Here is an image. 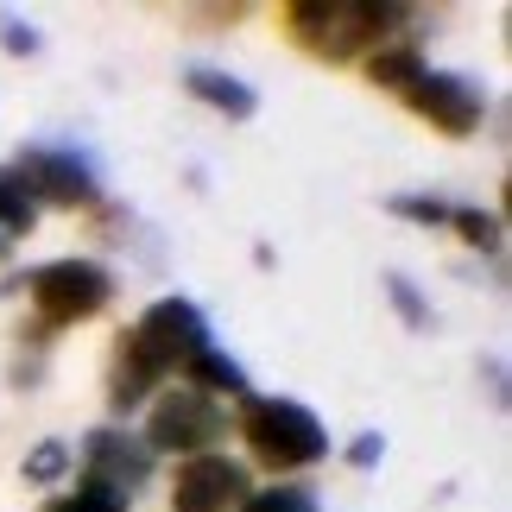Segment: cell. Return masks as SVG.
<instances>
[{
    "mask_svg": "<svg viewBox=\"0 0 512 512\" xmlns=\"http://www.w3.org/2000/svg\"><path fill=\"white\" fill-rule=\"evenodd\" d=\"M64 468H70V449L51 437V443H38L26 456V481H64Z\"/></svg>",
    "mask_w": 512,
    "mask_h": 512,
    "instance_id": "ffe728a7",
    "label": "cell"
},
{
    "mask_svg": "<svg viewBox=\"0 0 512 512\" xmlns=\"http://www.w3.org/2000/svg\"><path fill=\"white\" fill-rule=\"evenodd\" d=\"M45 512H127V500L121 494H108V487H76V494H64V500H51Z\"/></svg>",
    "mask_w": 512,
    "mask_h": 512,
    "instance_id": "d6986e66",
    "label": "cell"
},
{
    "mask_svg": "<svg viewBox=\"0 0 512 512\" xmlns=\"http://www.w3.org/2000/svg\"><path fill=\"white\" fill-rule=\"evenodd\" d=\"M418 51H380V57H373V64H367V76H373V83H380V89H411V83H418Z\"/></svg>",
    "mask_w": 512,
    "mask_h": 512,
    "instance_id": "5bb4252c",
    "label": "cell"
},
{
    "mask_svg": "<svg viewBox=\"0 0 512 512\" xmlns=\"http://www.w3.org/2000/svg\"><path fill=\"white\" fill-rule=\"evenodd\" d=\"M152 386H159V373H152L140 354L121 342V348H114V373H108V405L114 411H133V405L152 399Z\"/></svg>",
    "mask_w": 512,
    "mask_h": 512,
    "instance_id": "7c38bea8",
    "label": "cell"
},
{
    "mask_svg": "<svg viewBox=\"0 0 512 512\" xmlns=\"http://www.w3.org/2000/svg\"><path fill=\"white\" fill-rule=\"evenodd\" d=\"M247 500V468L228 462V456H190L177 468V487H171V506L177 512H234Z\"/></svg>",
    "mask_w": 512,
    "mask_h": 512,
    "instance_id": "9c48e42d",
    "label": "cell"
},
{
    "mask_svg": "<svg viewBox=\"0 0 512 512\" xmlns=\"http://www.w3.org/2000/svg\"><path fill=\"white\" fill-rule=\"evenodd\" d=\"M127 348H133V354H140V361L165 380L177 361H190L196 348H209V317H203V310H196L190 298H159L140 323H133Z\"/></svg>",
    "mask_w": 512,
    "mask_h": 512,
    "instance_id": "277c9868",
    "label": "cell"
},
{
    "mask_svg": "<svg viewBox=\"0 0 512 512\" xmlns=\"http://www.w3.org/2000/svg\"><path fill=\"white\" fill-rule=\"evenodd\" d=\"M190 392H203V399H215V392H228V399H247V367L241 361H228V354H215V348H196L190 361Z\"/></svg>",
    "mask_w": 512,
    "mask_h": 512,
    "instance_id": "8fae6325",
    "label": "cell"
},
{
    "mask_svg": "<svg viewBox=\"0 0 512 512\" xmlns=\"http://www.w3.org/2000/svg\"><path fill=\"white\" fill-rule=\"evenodd\" d=\"M83 475H89V487H108V494L133 500V494L152 481V449H146L140 437H127V430H89V443H83Z\"/></svg>",
    "mask_w": 512,
    "mask_h": 512,
    "instance_id": "ba28073f",
    "label": "cell"
},
{
    "mask_svg": "<svg viewBox=\"0 0 512 512\" xmlns=\"http://www.w3.org/2000/svg\"><path fill=\"white\" fill-rule=\"evenodd\" d=\"M38 228V203L26 196V184H19L13 171H0V253H7L19 234Z\"/></svg>",
    "mask_w": 512,
    "mask_h": 512,
    "instance_id": "4fadbf2b",
    "label": "cell"
},
{
    "mask_svg": "<svg viewBox=\"0 0 512 512\" xmlns=\"http://www.w3.org/2000/svg\"><path fill=\"white\" fill-rule=\"evenodd\" d=\"M228 430L222 418V405L203 399V392H190V386H177L165 392L159 405H152V424H146V449L159 456V449H171V456H209V443Z\"/></svg>",
    "mask_w": 512,
    "mask_h": 512,
    "instance_id": "8992f818",
    "label": "cell"
},
{
    "mask_svg": "<svg viewBox=\"0 0 512 512\" xmlns=\"http://www.w3.org/2000/svg\"><path fill=\"white\" fill-rule=\"evenodd\" d=\"M234 512H317V506H310V487L285 481V487H266V494H247Z\"/></svg>",
    "mask_w": 512,
    "mask_h": 512,
    "instance_id": "9a60e30c",
    "label": "cell"
},
{
    "mask_svg": "<svg viewBox=\"0 0 512 512\" xmlns=\"http://www.w3.org/2000/svg\"><path fill=\"white\" fill-rule=\"evenodd\" d=\"M108 298H114V272L102 260H51V266L32 272V310L51 329L108 310Z\"/></svg>",
    "mask_w": 512,
    "mask_h": 512,
    "instance_id": "3957f363",
    "label": "cell"
},
{
    "mask_svg": "<svg viewBox=\"0 0 512 512\" xmlns=\"http://www.w3.org/2000/svg\"><path fill=\"white\" fill-rule=\"evenodd\" d=\"M392 19H399V7H386V0H291L285 7L291 38L310 57H329V64H348L354 51L380 45Z\"/></svg>",
    "mask_w": 512,
    "mask_h": 512,
    "instance_id": "6da1fadb",
    "label": "cell"
},
{
    "mask_svg": "<svg viewBox=\"0 0 512 512\" xmlns=\"http://www.w3.org/2000/svg\"><path fill=\"white\" fill-rule=\"evenodd\" d=\"M386 209H392V215H405V222H424V228H443L449 215H456V209L443 203V196H386Z\"/></svg>",
    "mask_w": 512,
    "mask_h": 512,
    "instance_id": "ac0fdd59",
    "label": "cell"
},
{
    "mask_svg": "<svg viewBox=\"0 0 512 512\" xmlns=\"http://www.w3.org/2000/svg\"><path fill=\"white\" fill-rule=\"evenodd\" d=\"M380 456H386V443H380V437H354V449H348V462H354V468H373Z\"/></svg>",
    "mask_w": 512,
    "mask_h": 512,
    "instance_id": "7402d4cb",
    "label": "cell"
},
{
    "mask_svg": "<svg viewBox=\"0 0 512 512\" xmlns=\"http://www.w3.org/2000/svg\"><path fill=\"white\" fill-rule=\"evenodd\" d=\"M7 171L26 184L32 203H51V209H83V203L102 196L95 165L83 159V152H70V146H26L19 165H7Z\"/></svg>",
    "mask_w": 512,
    "mask_h": 512,
    "instance_id": "5b68a950",
    "label": "cell"
},
{
    "mask_svg": "<svg viewBox=\"0 0 512 512\" xmlns=\"http://www.w3.org/2000/svg\"><path fill=\"white\" fill-rule=\"evenodd\" d=\"M405 102L437 133H449V140H468V133L481 127V114H487V95L456 70H418V83L405 89Z\"/></svg>",
    "mask_w": 512,
    "mask_h": 512,
    "instance_id": "52a82bcc",
    "label": "cell"
},
{
    "mask_svg": "<svg viewBox=\"0 0 512 512\" xmlns=\"http://www.w3.org/2000/svg\"><path fill=\"white\" fill-rule=\"evenodd\" d=\"M184 89L196 95V102H209L215 114H228V121H253L260 114V95H253L241 76H228V70H215V64H196L184 70Z\"/></svg>",
    "mask_w": 512,
    "mask_h": 512,
    "instance_id": "30bf717a",
    "label": "cell"
},
{
    "mask_svg": "<svg viewBox=\"0 0 512 512\" xmlns=\"http://www.w3.org/2000/svg\"><path fill=\"white\" fill-rule=\"evenodd\" d=\"M386 298H392V310L405 317V329H430V304L418 298V285H411V279H399V272H386Z\"/></svg>",
    "mask_w": 512,
    "mask_h": 512,
    "instance_id": "e0dca14e",
    "label": "cell"
},
{
    "mask_svg": "<svg viewBox=\"0 0 512 512\" xmlns=\"http://www.w3.org/2000/svg\"><path fill=\"white\" fill-rule=\"evenodd\" d=\"M449 222H456V234H462L468 247H481V253H500V215H487V209H456Z\"/></svg>",
    "mask_w": 512,
    "mask_h": 512,
    "instance_id": "2e32d148",
    "label": "cell"
},
{
    "mask_svg": "<svg viewBox=\"0 0 512 512\" xmlns=\"http://www.w3.org/2000/svg\"><path fill=\"white\" fill-rule=\"evenodd\" d=\"M241 437L266 468H310L329 456V430L298 399H241Z\"/></svg>",
    "mask_w": 512,
    "mask_h": 512,
    "instance_id": "7a4b0ae2",
    "label": "cell"
},
{
    "mask_svg": "<svg viewBox=\"0 0 512 512\" xmlns=\"http://www.w3.org/2000/svg\"><path fill=\"white\" fill-rule=\"evenodd\" d=\"M0 45H7L13 57H32V51H38V32L26 26V19H13V13H0Z\"/></svg>",
    "mask_w": 512,
    "mask_h": 512,
    "instance_id": "44dd1931",
    "label": "cell"
}]
</instances>
